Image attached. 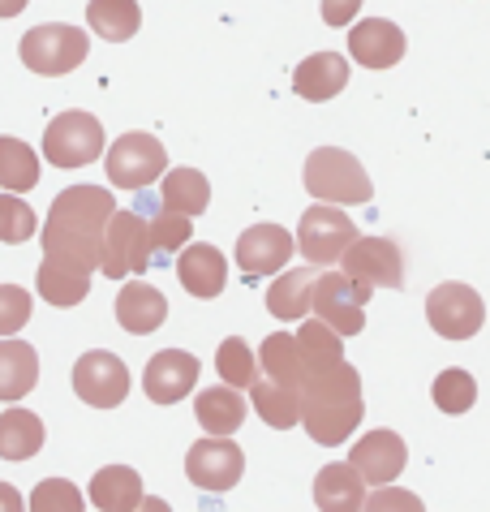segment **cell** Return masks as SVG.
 Listing matches in <instances>:
<instances>
[{
	"label": "cell",
	"mask_w": 490,
	"mask_h": 512,
	"mask_svg": "<svg viewBox=\"0 0 490 512\" xmlns=\"http://www.w3.org/2000/svg\"><path fill=\"white\" fill-rule=\"evenodd\" d=\"M151 224L142 211H112L108 229H104V259H99V272L108 280H129L151 267Z\"/></svg>",
	"instance_id": "cell-5"
},
{
	"label": "cell",
	"mask_w": 490,
	"mask_h": 512,
	"mask_svg": "<svg viewBox=\"0 0 490 512\" xmlns=\"http://www.w3.org/2000/svg\"><path fill=\"white\" fill-rule=\"evenodd\" d=\"M366 495H370L366 482L349 461L323 465L319 478H314V504H319L323 512H362Z\"/></svg>",
	"instance_id": "cell-21"
},
{
	"label": "cell",
	"mask_w": 490,
	"mask_h": 512,
	"mask_svg": "<svg viewBox=\"0 0 490 512\" xmlns=\"http://www.w3.org/2000/svg\"><path fill=\"white\" fill-rule=\"evenodd\" d=\"M340 272L366 289H400L405 284V254L392 237H357L340 259Z\"/></svg>",
	"instance_id": "cell-10"
},
{
	"label": "cell",
	"mask_w": 490,
	"mask_h": 512,
	"mask_svg": "<svg viewBox=\"0 0 490 512\" xmlns=\"http://www.w3.org/2000/svg\"><path fill=\"white\" fill-rule=\"evenodd\" d=\"M43 155L56 164V168H86L104 155V125H99L91 112H78L69 108L61 117L48 121L43 130Z\"/></svg>",
	"instance_id": "cell-6"
},
{
	"label": "cell",
	"mask_w": 490,
	"mask_h": 512,
	"mask_svg": "<svg viewBox=\"0 0 490 512\" xmlns=\"http://www.w3.org/2000/svg\"><path fill=\"white\" fill-rule=\"evenodd\" d=\"M112 211H117V198H112V190H99V186H69L65 194H56L48 220L39 229L43 254L69 267H82V272H99L104 229Z\"/></svg>",
	"instance_id": "cell-1"
},
{
	"label": "cell",
	"mask_w": 490,
	"mask_h": 512,
	"mask_svg": "<svg viewBox=\"0 0 490 512\" xmlns=\"http://www.w3.org/2000/svg\"><path fill=\"white\" fill-rule=\"evenodd\" d=\"M297 241L280 224H254L237 237V267L245 276H280L293 259Z\"/></svg>",
	"instance_id": "cell-14"
},
{
	"label": "cell",
	"mask_w": 490,
	"mask_h": 512,
	"mask_svg": "<svg viewBox=\"0 0 490 512\" xmlns=\"http://www.w3.org/2000/svg\"><path fill=\"white\" fill-rule=\"evenodd\" d=\"M349 52L366 69H392L405 56V31L387 18H366L349 31Z\"/></svg>",
	"instance_id": "cell-17"
},
{
	"label": "cell",
	"mask_w": 490,
	"mask_h": 512,
	"mask_svg": "<svg viewBox=\"0 0 490 512\" xmlns=\"http://www.w3.org/2000/svg\"><path fill=\"white\" fill-rule=\"evenodd\" d=\"M362 9V0H323V22L327 26H349Z\"/></svg>",
	"instance_id": "cell-41"
},
{
	"label": "cell",
	"mask_w": 490,
	"mask_h": 512,
	"mask_svg": "<svg viewBox=\"0 0 490 512\" xmlns=\"http://www.w3.org/2000/svg\"><path fill=\"white\" fill-rule=\"evenodd\" d=\"M349 465L362 474V482H370V487H392L396 474L409 465V448L396 431H370L353 444Z\"/></svg>",
	"instance_id": "cell-15"
},
{
	"label": "cell",
	"mask_w": 490,
	"mask_h": 512,
	"mask_svg": "<svg viewBox=\"0 0 490 512\" xmlns=\"http://www.w3.org/2000/svg\"><path fill=\"white\" fill-rule=\"evenodd\" d=\"M39 181V155L22 138H0V190L26 194Z\"/></svg>",
	"instance_id": "cell-33"
},
{
	"label": "cell",
	"mask_w": 490,
	"mask_h": 512,
	"mask_svg": "<svg viewBox=\"0 0 490 512\" xmlns=\"http://www.w3.org/2000/svg\"><path fill=\"white\" fill-rule=\"evenodd\" d=\"M215 371H220V379L228 383V388H254V379L263 375L254 362V349L245 345L241 336H228L220 340V349H215Z\"/></svg>",
	"instance_id": "cell-34"
},
{
	"label": "cell",
	"mask_w": 490,
	"mask_h": 512,
	"mask_svg": "<svg viewBox=\"0 0 490 512\" xmlns=\"http://www.w3.org/2000/svg\"><path fill=\"white\" fill-rule=\"evenodd\" d=\"M198 383V358L185 349H160L142 371V392L151 396L155 405H177L194 392Z\"/></svg>",
	"instance_id": "cell-16"
},
{
	"label": "cell",
	"mask_w": 490,
	"mask_h": 512,
	"mask_svg": "<svg viewBox=\"0 0 490 512\" xmlns=\"http://www.w3.org/2000/svg\"><path fill=\"white\" fill-rule=\"evenodd\" d=\"M39 233V216L31 211L22 194H0V241L5 246H22Z\"/></svg>",
	"instance_id": "cell-36"
},
{
	"label": "cell",
	"mask_w": 490,
	"mask_h": 512,
	"mask_svg": "<svg viewBox=\"0 0 490 512\" xmlns=\"http://www.w3.org/2000/svg\"><path fill=\"white\" fill-rule=\"evenodd\" d=\"M314 276L319 267H293V272H280L267 289V310L280 323H297L310 315V297H314Z\"/></svg>",
	"instance_id": "cell-22"
},
{
	"label": "cell",
	"mask_w": 490,
	"mask_h": 512,
	"mask_svg": "<svg viewBox=\"0 0 490 512\" xmlns=\"http://www.w3.org/2000/svg\"><path fill=\"white\" fill-rule=\"evenodd\" d=\"M91 504L99 512H134L142 504V478L129 465H104L91 478Z\"/></svg>",
	"instance_id": "cell-27"
},
{
	"label": "cell",
	"mask_w": 490,
	"mask_h": 512,
	"mask_svg": "<svg viewBox=\"0 0 490 512\" xmlns=\"http://www.w3.org/2000/svg\"><path fill=\"white\" fill-rule=\"evenodd\" d=\"M74 392L91 409H117L129 396V371L117 353L91 349L74 362Z\"/></svg>",
	"instance_id": "cell-13"
},
{
	"label": "cell",
	"mask_w": 490,
	"mask_h": 512,
	"mask_svg": "<svg viewBox=\"0 0 490 512\" xmlns=\"http://www.w3.org/2000/svg\"><path fill=\"white\" fill-rule=\"evenodd\" d=\"M177 280L185 284V293L211 302V297H220L224 284H228V263H224V254L215 246L194 241V246H185L181 259H177Z\"/></svg>",
	"instance_id": "cell-19"
},
{
	"label": "cell",
	"mask_w": 490,
	"mask_h": 512,
	"mask_svg": "<svg viewBox=\"0 0 490 512\" xmlns=\"http://www.w3.org/2000/svg\"><path fill=\"white\" fill-rule=\"evenodd\" d=\"M426 319H430V327H435L443 340H469V336L482 332L486 306H482V297L473 293L469 284L448 280V284H439V289H430Z\"/></svg>",
	"instance_id": "cell-11"
},
{
	"label": "cell",
	"mask_w": 490,
	"mask_h": 512,
	"mask_svg": "<svg viewBox=\"0 0 490 512\" xmlns=\"http://www.w3.org/2000/svg\"><path fill=\"white\" fill-rule=\"evenodd\" d=\"M370 302V289L366 284H353L344 272H323L314 276V297H310V310L319 315V323H327L336 336H357L366 327L362 306Z\"/></svg>",
	"instance_id": "cell-9"
},
{
	"label": "cell",
	"mask_w": 490,
	"mask_h": 512,
	"mask_svg": "<svg viewBox=\"0 0 490 512\" xmlns=\"http://www.w3.org/2000/svg\"><path fill=\"white\" fill-rule=\"evenodd\" d=\"M134 512H172V508H168V500H160V495H142V504Z\"/></svg>",
	"instance_id": "cell-43"
},
{
	"label": "cell",
	"mask_w": 490,
	"mask_h": 512,
	"mask_svg": "<svg viewBox=\"0 0 490 512\" xmlns=\"http://www.w3.org/2000/svg\"><path fill=\"white\" fill-rule=\"evenodd\" d=\"M35 289H39V297L48 306H82L86 293H91V272H82V267H69L61 259H48V254H43Z\"/></svg>",
	"instance_id": "cell-25"
},
{
	"label": "cell",
	"mask_w": 490,
	"mask_h": 512,
	"mask_svg": "<svg viewBox=\"0 0 490 512\" xmlns=\"http://www.w3.org/2000/svg\"><path fill=\"white\" fill-rule=\"evenodd\" d=\"M86 22H91V31L99 39L125 44V39L138 35L142 9H138V0H91V5H86Z\"/></svg>",
	"instance_id": "cell-30"
},
{
	"label": "cell",
	"mask_w": 490,
	"mask_h": 512,
	"mask_svg": "<svg viewBox=\"0 0 490 512\" xmlns=\"http://www.w3.org/2000/svg\"><path fill=\"white\" fill-rule=\"evenodd\" d=\"M39 383V353L26 340H0V401H22Z\"/></svg>",
	"instance_id": "cell-23"
},
{
	"label": "cell",
	"mask_w": 490,
	"mask_h": 512,
	"mask_svg": "<svg viewBox=\"0 0 490 512\" xmlns=\"http://www.w3.org/2000/svg\"><path fill=\"white\" fill-rule=\"evenodd\" d=\"M43 448V422L31 409H5L0 414V457L5 461H31Z\"/></svg>",
	"instance_id": "cell-29"
},
{
	"label": "cell",
	"mask_w": 490,
	"mask_h": 512,
	"mask_svg": "<svg viewBox=\"0 0 490 512\" xmlns=\"http://www.w3.org/2000/svg\"><path fill=\"white\" fill-rule=\"evenodd\" d=\"M0 512H26V500L13 482H0Z\"/></svg>",
	"instance_id": "cell-42"
},
{
	"label": "cell",
	"mask_w": 490,
	"mask_h": 512,
	"mask_svg": "<svg viewBox=\"0 0 490 512\" xmlns=\"http://www.w3.org/2000/svg\"><path fill=\"white\" fill-rule=\"evenodd\" d=\"M160 203L164 211H177V216L194 220L211 207V181L198 168H168L160 181Z\"/></svg>",
	"instance_id": "cell-26"
},
{
	"label": "cell",
	"mask_w": 490,
	"mask_h": 512,
	"mask_svg": "<svg viewBox=\"0 0 490 512\" xmlns=\"http://www.w3.org/2000/svg\"><path fill=\"white\" fill-rule=\"evenodd\" d=\"M245 474V452L228 435H207L185 452V478L203 491H233Z\"/></svg>",
	"instance_id": "cell-12"
},
{
	"label": "cell",
	"mask_w": 490,
	"mask_h": 512,
	"mask_svg": "<svg viewBox=\"0 0 490 512\" xmlns=\"http://www.w3.org/2000/svg\"><path fill=\"white\" fill-rule=\"evenodd\" d=\"M362 512H426V504L405 487H374L366 495Z\"/></svg>",
	"instance_id": "cell-40"
},
{
	"label": "cell",
	"mask_w": 490,
	"mask_h": 512,
	"mask_svg": "<svg viewBox=\"0 0 490 512\" xmlns=\"http://www.w3.org/2000/svg\"><path fill=\"white\" fill-rule=\"evenodd\" d=\"M293 340H297V353H301V366H306V375H319V371H327V366L344 362V345H340L344 336H336L319 319L301 323ZM301 383H306V379H301Z\"/></svg>",
	"instance_id": "cell-31"
},
{
	"label": "cell",
	"mask_w": 490,
	"mask_h": 512,
	"mask_svg": "<svg viewBox=\"0 0 490 512\" xmlns=\"http://www.w3.org/2000/svg\"><path fill=\"white\" fill-rule=\"evenodd\" d=\"M258 371L276 383H288V388L301 392V379H306V366H301L297 340L288 332H271L263 345H258Z\"/></svg>",
	"instance_id": "cell-32"
},
{
	"label": "cell",
	"mask_w": 490,
	"mask_h": 512,
	"mask_svg": "<svg viewBox=\"0 0 490 512\" xmlns=\"http://www.w3.org/2000/svg\"><path fill=\"white\" fill-rule=\"evenodd\" d=\"M18 52H22V65L31 69V74L61 78V74H74V69L86 61L91 39H86V31H78V26H69V22H48V26L26 31Z\"/></svg>",
	"instance_id": "cell-4"
},
{
	"label": "cell",
	"mask_w": 490,
	"mask_h": 512,
	"mask_svg": "<svg viewBox=\"0 0 490 512\" xmlns=\"http://www.w3.org/2000/svg\"><path fill=\"white\" fill-rule=\"evenodd\" d=\"M108 181L117 190H147L155 177L168 173V151L155 134H121L104 155Z\"/></svg>",
	"instance_id": "cell-8"
},
{
	"label": "cell",
	"mask_w": 490,
	"mask_h": 512,
	"mask_svg": "<svg viewBox=\"0 0 490 512\" xmlns=\"http://www.w3.org/2000/svg\"><path fill=\"white\" fill-rule=\"evenodd\" d=\"M194 414H198V426L211 435H233L241 431L245 422V396L228 383H215V388H203L194 396Z\"/></svg>",
	"instance_id": "cell-24"
},
{
	"label": "cell",
	"mask_w": 490,
	"mask_h": 512,
	"mask_svg": "<svg viewBox=\"0 0 490 512\" xmlns=\"http://www.w3.org/2000/svg\"><path fill=\"white\" fill-rule=\"evenodd\" d=\"M26 9V0H0V18H18Z\"/></svg>",
	"instance_id": "cell-44"
},
{
	"label": "cell",
	"mask_w": 490,
	"mask_h": 512,
	"mask_svg": "<svg viewBox=\"0 0 490 512\" xmlns=\"http://www.w3.org/2000/svg\"><path fill=\"white\" fill-rule=\"evenodd\" d=\"M31 512H86V500L69 478H43L31 491Z\"/></svg>",
	"instance_id": "cell-37"
},
{
	"label": "cell",
	"mask_w": 490,
	"mask_h": 512,
	"mask_svg": "<svg viewBox=\"0 0 490 512\" xmlns=\"http://www.w3.org/2000/svg\"><path fill=\"white\" fill-rule=\"evenodd\" d=\"M168 319V297L147 280H129L117 293V323L129 336H151Z\"/></svg>",
	"instance_id": "cell-18"
},
{
	"label": "cell",
	"mask_w": 490,
	"mask_h": 512,
	"mask_svg": "<svg viewBox=\"0 0 490 512\" xmlns=\"http://www.w3.org/2000/svg\"><path fill=\"white\" fill-rule=\"evenodd\" d=\"M297 250L310 267H331L344 259V250L357 241V224L331 203H314L297 224Z\"/></svg>",
	"instance_id": "cell-7"
},
{
	"label": "cell",
	"mask_w": 490,
	"mask_h": 512,
	"mask_svg": "<svg viewBox=\"0 0 490 512\" xmlns=\"http://www.w3.org/2000/svg\"><path fill=\"white\" fill-rule=\"evenodd\" d=\"M430 396H435V405L443 409V414H469L473 401H478V383H473L469 371L452 366V371H443V375L435 379Z\"/></svg>",
	"instance_id": "cell-35"
},
{
	"label": "cell",
	"mask_w": 490,
	"mask_h": 512,
	"mask_svg": "<svg viewBox=\"0 0 490 512\" xmlns=\"http://www.w3.org/2000/svg\"><path fill=\"white\" fill-rule=\"evenodd\" d=\"M31 310H35V302L22 284H0V336L22 332V327L31 323Z\"/></svg>",
	"instance_id": "cell-39"
},
{
	"label": "cell",
	"mask_w": 490,
	"mask_h": 512,
	"mask_svg": "<svg viewBox=\"0 0 490 512\" xmlns=\"http://www.w3.org/2000/svg\"><path fill=\"white\" fill-rule=\"evenodd\" d=\"M147 224H151L155 254H181L185 246H190V233H194L190 216H177V211H155Z\"/></svg>",
	"instance_id": "cell-38"
},
{
	"label": "cell",
	"mask_w": 490,
	"mask_h": 512,
	"mask_svg": "<svg viewBox=\"0 0 490 512\" xmlns=\"http://www.w3.org/2000/svg\"><path fill=\"white\" fill-rule=\"evenodd\" d=\"M306 190L331 207H362L374 198V186L366 177V168L357 164V155L340 147H319L306 160Z\"/></svg>",
	"instance_id": "cell-3"
},
{
	"label": "cell",
	"mask_w": 490,
	"mask_h": 512,
	"mask_svg": "<svg viewBox=\"0 0 490 512\" xmlns=\"http://www.w3.org/2000/svg\"><path fill=\"white\" fill-rule=\"evenodd\" d=\"M344 87H349V61L340 52H314L293 69V91L310 104L336 99Z\"/></svg>",
	"instance_id": "cell-20"
},
{
	"label": "cell",
	"mask_w": 490,
	"mask_h": 512,
	"mask_svg": "<svg viewBox=\"0 0 490 512\" xmlns=\"http://www.w3.org/2000/svg\"><path fill=\"white\" fill-rule=\"evenodd\" d=\"M362 414H366L362 379H357L349 362H336L319 375H306V383H301V426L310 431L314 444H327V448L344 444L357 431Z\"/></svg>",
	"instance_id": "cell-2"
},
{
	"label": "cell",
	"mask_w": 490,
	"mask_h": 512,
	"mask_svg": "<svg viewBox=\"0 0 490 512\" xmlns=\"http://www.w3.org/2000/svg\"><path fill=\"white\" fill-rule=\"evenodd\" d=\"M250 401H254V414L267 426H276V431H288V426L301 422V392L288 388V383L258 375L254 388H250Z\"/></svg>",
	"instance_id": "cell-28"
}]
</instances>
